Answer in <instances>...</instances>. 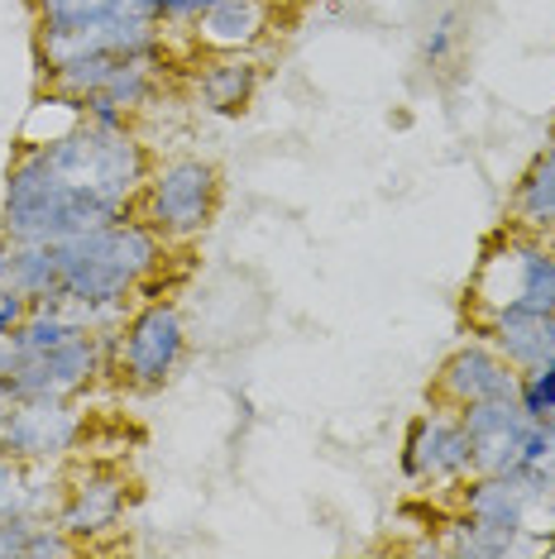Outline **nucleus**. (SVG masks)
<instances>
[{"label": "nucleus", "instance_id": "f257e3e1", "mask_svg": "<svg viewBox=\"0 0 555 559\" xmlns=\"http://www.w3.org/2000/svg\"><path fill=\"white\" fill-rule=\"evenodd\" d=\"M168 263V239L139 215H120L110 225L82 230L58 245L62 301L92 316V325L125 321V301L139 297Z\"/></svg>", "mask_w": 555, "mask_h": 559}, {"label": "nucleus", "instance_id": "f03ea898", "mask_svg": "<svg viewBox=\"0 0 555 559\" xmlns=\"http://www.w3.org/2000/svg\"><path fill=\"white\" fill-rule=\"evenodd\" d=\"M470 316H503V311H555V235H536L522 225H498L484 239L470 287H464Z\"/></svg>", "mask_w": 555, "mask_h": 559}, {"label": "nucleus", "instance_id": "7ed1b4c3", "mask_svg": "<svg viewBox=\"0 0 555 559\" xmlns=\"http://www.w3.org/2000/svg\"><path fill=\"white\" fill-rule=\"evenodd\" d=\"M221 206V173L206 158H168L149 168V182L134 201V215L149 221L168 245H192V239L216 221Z\"/></svg>", "mask_w": 555, "mask_h": 559}, {"label": "nucleus", "instance_id": "20e7f679", "mask_svg": "<svg viewBox=\"0 0 555 559\" xmlns=\"http://www.w3.org/2000/svg\"><path fill=\"white\" fill-rule=\"evenodd\" d=\"M182 354H187L182 307L168 301V297H149L130 321H120L116 354H110V373H116L120 383L139 388V392H154L178 373Z\"/></svg>", "mask_w": 555, "mask_h": 559}, {"label": "nucleus", "instance_id": "39448f33", "mask_svg": "<svg viewBox=\"0 0 555 559\" xmlns=\"http://www.w3.org/2000/svg\"><path fill=\"white\" fill-rule=\"evenodd\" d=\"M106 349H116V330H82L68 345L34 354V359H15L0 373L10 378V392L20 397H78L86 383H96V373H106L110 359Z\"/></svg>", "mask_w": 555, "mask_h": 559}, {"label": "nucleus", "instance_id": "423d86ee", "mask_svg": "<svg viewBox=\"0 0 555 559\" xmlns=\"http://www.w3.org/2000/svg\"><path fill=\"white\" fill-rule=\"evenodd\" d=\"M402 474L422 488H460L474 474V450L470 430H464L456 406L422 412L402 436Z\"/></svg>", "mask_w": 555, "mask_h": 559}, {"label": "nucleus", "instance_id": "0eeeda50", "mask_svg": "<svg viewBox=\"0 0 555 559\" xmlns=\"http://www.w3.org/2000/svg\"><path fill=\"white\" fill-rule=\"evenodd\" d=\"M125 512H130V478L116 464H82L62 483L54 521L78 545H96L125 526Z\"/></svg>", "mask_w": 555, "mask_h": 559}, {"label": "nucleus", "instance_id": "6e6552de", "mask_svg": "<svg viewBox=\"0 0 555 559\" xmlns=\"http://www.w3.org/2000/svg\"><path fill=\"white\" fill-rule=\"evenodd\" d=\"M86 436V416L72 406V397H20L10 402L5 436L0 450L24 464H58Z\"/></svg>", "mask_w": 555, "mask_h": 559}, {"label": "nucleus", "instance_id": "1a4fd4ad", "mask_svg": "<svg viewBox=\"0 0 555 559\" xmlns=\"http://www.w3.org/2000/svg\"><path fill=\"white\" fill-rule=\"evenodd\" d=\"M460 421L470 430L474 474H512V468H527V460H532V440L541 421H532L517 397L464 406Z\"/></svg>", "mask_w": 555, "mask_h": 559}, {"label": "nucleus", "instance_id": "9d476101", "mask_svg": "<svg viewBox=\"0 0 555 559\" xmlns=\"http://www.w3.org/2000/svg\"><path fill=\"white\" fill-rule=\"evenodd\" d=\"M517 383H522V373H517V368L503 359L484 335H479V340H470V345L446 354V364L436 368L432 402L464 412V406H479V402L517 397Z\"/></svg>", "mask_w": 555, "mask_h": 559}, {"label": "nucleus", "instance_id": "9b49d317", "mask_svg": "<svg viewBox=\"0 0 555 559\" xmlns=\"http://www.w3.org/2000/svg\"><path fill=\"white\" fill-rule=\"evenodd\" d=\"M479 335L508 359L517 373L555 364V311H503L474 321Z\"/></svg>", "mask_w": 555, "mask_h": 559}, {"label": "nucleus", "instance_id": "f8f14e48", "mask_svg": "<svg viewBox=\"0 0 555 559\" xmlns=\"http://www.w3.org/2000/svg\"><path fill=\"white\" fill-rule=\"evenodd\" d=\"M273 24V5L269 0H216L206 15L197 20V48L206 53H249L263 44Z\"/></svg>", "mask_w": 555, "mask_h": 559}, {"label": "nucleus", "instance_id": "ddd939ff", "mask_svg": "<svg viewBox=\"0 0 555 559\" xmlns=\"http://www.w3.org/2000/svg\"><path fill=\"white\" fill-rule=\"evenodd\" d=\"M192 92L216 116H239L259 92V62L249 53H211L206 62H197Z\"/></svg>", "mask_w": 555, "mask_h": 559}, {"label": "nucleus", "instance_id": "4468645a", "mask_svg": "<svg viewBox=\"0 0 555 559\" xmlns=\"http://www.w3.org/2000/svg\"><path fill=\"white\" fill-rule=\"evenodd\" d=\"M508 221L536 235H555V144L541 148L522 168V177L512 182Z\"/></svg>", "mask_w": 555, "mask_h": 559}, {"label": "nucleus", "instance_id": "2eb2a0df", "mask_svg": "<svg viewBox=\"0 0 555 559\" xmlns=\"http://www.w3.org/2000/svg\"><path fill=\"white\" fill-rule=\"evenodd\" d=\"M10 287L29 297V307H62L58 245H15L10 249Z\"/></svg>", "mask_w": 555, "mask_h": 559}, {"label": "nucleus", "instance_id": "dca6fc26", "mask_svg": "<svg viewBox=\"0 0 555 559\" xmlns=\"http://www.w3.org/2000/svg\"><path fill=\"white\" fill-rule=\"evenodd\" d=\"M86 120V100L72 96V92H58V86L44 82V92L34 96L29 116H24V130H20V148H44L62 139L68 130H78Z\"/></svg>", "mask_w": 555, "mask_h": 559}, {"label": "nucleus", "instance_id": "f3484780", "mask_svg": "<svg viewBox=\"0 0 555 559\" xmlns=\"http://www.w3.org/2000/svg\"><path fill=\"white\" fill-rule=\"evenodd\" d=\"M39 464H24L15 460V454H5L0 450V521H10V516H54V507L58 498L48 492L44 498V488L39 483Z\"/></svg>", "mask_w": 555, "mask_h": 559}, {"label": "nucleus", "instance_id": "a211bd4d", "mask_svg": "<svg viewBox=\"0 0 555 559\" xmlns=\"http://www.w3.org/2000/svg\"><path fill=\"white\" fill-rule=\"evenodd\" d=\"M120 5H144V0H34V15H39V34H58L110 15Z\"/></svg>", "mask_w": 555, "mask_h": 559}, {"label": "nucleus", "instance_id": "6ab92c4d", "mask_svg": "<svg viewBox=\"0 0 555 559\" xmlns=\"http://www.w3.org/2000/svg\"><path fill=\"white\" fill-rule=\"evenodd\" d=\"M517 402H522V412L532 416V421H551L555 416V364L522 373V383H517Z\"/></svg>", "mask_w": 555, "mask_h": 559}, {"label": "nucleus", "instance_id": "aec40b11", "mask_svg": "<svg viewBox=\"0 0 555 559\" xmlns=\"http://www.w3.org/2000/svg\"><path fill=\"white\" fill-rule=\"evenodd\" d=\"M211 5H216V0H154V20L163 29H173V24H197Z\"/></svg>", "mask_w": 555, "mask_h": 559}, {"label": "nucleus", "instance_id": "412c9836", "mask_svg": "<svg viewBox=\"0 0 555 559\" xmlns=\"http://www.w3.org/2000/svg\"><path fill=\"white\" fill-rule=\"evenodd\" d=\"M527 468L546 478V488L555 492V430H551V421H541L536 440H532V460H527Z\"/></svg>", "mask_w": 555, "mask_h": 559}, {"label": "nucleus", "instance_id": "4be33fe9", "mask_svg": "<svg viewBox=\"0 0 555 559\" xmlns=\"http://www.w3.org/2000/svg\"><path fill=\"white\" fill-rule=\"evenodd\" d=\"M34 521H39V516H29V512L0 521V559H24V545H29Z\"/></svg>", "mask_w": 555, "mask_h": 559}, {"label": "nucleus", "instance_id": "5701e85b", "mask_svg": "<svg viewBox=\"0 0 555 559\" xmlns=\"http://www.w3.org/2000/svg\"><path fill=\"white\" fill-rule=\"evenodd\" d=\"M450 48H456V15H446L432 29V39L422 44V58H426V68H440V62L450 58Z\"/></svg>", "mask_w": 555, "mask_h": 559}, {"label": "nucleus", "instance_id": "b1692460", "mask_svg": "<svg viewBox=\"0 0 555 559\" xmlns=\"http://www.w3.org/2000/svg\"><path fill=\"white\" fill-rule=\"evenodd\" d=\"M24 316H29V297H20V292L10 287L5 297H0V340H5V335H15Z\"/></svg>", "mask_w": 555, "mask_h": 559}, {"label": "nucleus", "instance_id": "393cba45", "mask_svg": "<svg viewBox=\"0 0 555 559\" xmlns=\"http://www.w3.org/2000/svg\"><path fill=\"white\" fill-rule=\"evenodd\" d=\"M10 249H15V245H10V239L0 235V297L10 292Z\"/></svg>", "mask_w": 555, "mask_h": 559}, {"label": "nucleus", "instance_id": "a878e982", "mask_svg": "<svg viewBox=\"0 0 555 559\" xmlns=\"http://www.w3.org/2000/svg\"><path fill=\"white\" fill-rule=\"evenodd\" d=\"M10 402H15V392H10V378L0 373V406H10Z\"/></svg>", "mask_w": 555, "mask_h": 559}, {"label": "nucleus", "instance_id": "bb28decb", "mask_svg": "<svg viewBox=\"0 0 555 559\" xmlns=\"http://www.w3.org/2000/svg\"><path fill=\"white\" fill-rule=\"evenodd\" d=\"M5 416H10V406H0V436H5Z\"/></svg>", "mask_w": 555, "mask_h": 559}, {"label": "nucleus", "instance_id": "cd10ccee", "mask_svg": "<svg viewBox=\"0 0 555 559\" xmlns=\"http://www.w3.org/2000/svg\"><path fill=\"white\" fill-rule=\"evenodd\" d=\"M551 144H555V120H551Z\"/></svg>", "mask_w": 555, "mask_h": 559}, {"label": "nucleus", "instance_id": "c85d7f7f", "mask_svg": "<svg viewBox=\"0 0 555 559\" xmlns=\"http://www.w3.org/2000/svg\"><path fill=\"white\" fill-rule=\"evenodd\" d=\"M144 5H149V10H154V0H144Z\"/></svg>", "mask_w": 555, "mask_h": 559}, {"label": "nucleus", "instance_id": "c756f323", "mask_svg": "<svg viewBox=\"0 0 555 559\" xmlns=\"http://www.w3.org/2000/svg\"><path fill=\"white\" fill-rule=\"evenodd\" d=\"M551 430H555V416H551Z\"/></svg>", "mask_w": 555, "mask_h": 559}]
</instances>
